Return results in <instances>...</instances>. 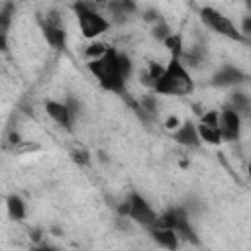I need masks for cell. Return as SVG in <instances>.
Instances as JSON below:
<instances>
[{
    "mask_svg": "<svg viewBox=\"0 0 251 251\" xmlns=\"http://www.w3.org/2000/svg\"><path fill=\"white\" fill-rule=\"evenodd\" d=\"M88 69L98 78L102 88H106L110 92H116V94H124V90H126V76L120 71L118 51L116 49L110 47L100 59H92L88 63Z\"/></svg>",
    "mask_w": 251,
    "mask_h": 251,
    "instance_id": "1",
    "label": "cell"
},
{
    "mask_svg": "<svg viewBox=\"0 0 251 251\" xmlns=\"http://www.w3.org/2000/svg\"><path fill=\"white\" fill-rule=\"evenodd\" d=\"M153 90L157 94H169V96H184L194 90L192 76L188 75L182 59L173 57L171 63L165 69V75L155 82Z\"/></svg>",
    "mask_w": 251,
    "mask_h": 251,
    "instance_id": "2",
    "label": "cell"
},
{
    "mask_svg": "<svg viewBox=\"0 0 251 251\" xmlns=\"http://www.w3.org/2000/svg\"><path fill=\"white\" fill-rule=\"evenodd\" d=\"M75 14H76V20H78V27H80V33L86 37V39H94L98 35H102L108 27H110V22L100 16L96 10H92L86 2H76L73 6Z\"/></svg>",
    "mask_w": 251,
    "mask_h": 251,
    "instance_id": "3",
    "label": "cell"
},
{
    "mask_svg": "<svg viewBox=\"0 0 251 251\" xmlns=\"http://www.w3.org/2000/svg\"><path fill=\"white\" fill-rule=\"evenodd\" d=\"M200 18H202V22H204L208 27H212V29L218 31L220 35H226V37H229V39H233V41H241V39H243L241 31H239L224 14H220V12L214 10V8H202V10H200Z\"/></svg>",
    "mask_w": 251,
    "mask_h": 251,
    "instance_id": "4",
    "label": "cell"
},
{
    "mask_svg": "<svg viewBox=\"0 0 251 251\" xmlns=\"http://www.w3.org/2000/svg\"><path fill=\"white\" fill-rule=\"evenodd\" d=\"M129 204H131V208H129V218L133 220V222H137V224H141V226H145V227H155L157 226V220H159V216L153 212V208L147 204V200L143 198V196H139V194H131L129 198Z\"/></svg>",
    "mask_w": 251,
    "mask_h": 251,
    "instance_id": "5",
    "label": "cell"
},
{
    "mask_svg": "<svg viewBox=\"0 0 251 251\" xmlns=\"http://www.w3.org/2000/svg\"><path fill=\"white\" fill-rule=\"evenodd\" d=\"M239 129H241V118L239 112H235L233 108H224L220 114V133L224 139L227 141H235L239 137Z\"/></svg>",
    "mask_w": 251,
    "mask_h": 251,
    "instance_id": "6",
    "label": "cell"
},
{
    "mask_svg": "<svg viewBox=\"0 0 251 251\" xmlns=\"http://www.w3.org/2000/svg\"><path fill=\"white\" fill-rule=\"evenodd\" d=\"M175 141L180 145H188V147H198L200 145V135H198V127H194L190 122L180 124L178 129H175L173 133Z\"/></svg>",
    "mask_w": 251,
    "mask_h": 251,
    "instance_id": "7",
    "label": "cell"
},
{
    "mask_svg": "<svg viewBox=\"0 0 251 251\" xmlns=\"http://www.w3.org/2000/svg\"><path fill=\"white\" fill-rule=\"evenodd\" d=\"M45 112H47L59 126H63V127H67V129L71 127V110H69L67 104L49 100V102H45Z\"/></svg>",
    "mask_w": 251,
    "mask_h": 251,
    "instance_id": "8",
    "label": "cell"
},
{
    "mask_svg": "<svg viewBox=\"0 0 251 251\" xmlns=\"http://www.w3.org/2000/svg\"><path fill=\"white\" fill-rule=\"evenodd\" d=\"M175 212H176V220H175V226H173V229L176 231V235H178L180 239H186V241L198 243V237H196V233H194L192 226L188 224V218H186L184 210H180V208H175Z\"/></svg>",
    "mask_w": 251,
    "mask_h": 251,
    "instance_id": "9",
    "label": "cell"
},
{
    "mask_svg": "<svg viewBox=\"0 0 251 251\" xmlns=\"http://www.w3.org/2000/svg\"><path fill=\"white\" fill-rule=\"evenodd\" d=\"M43 35L47 39V43L53 47V49H65L67 47V31L63 25H49V24H43Z\"/></svg>",
    "mask_w": 251,
    "mask_h": 251,
    "instance_id": "10",
    "label": "cell"
},
{
    "mask_svg": "<svg viewBox=\"0 0 251 251\" xmlns=\"http://www.w3.org/2000/svg\"><path fill=\"white\" fill-rule=\"evenodd\" d=\"M151 235H153V239H155L159 245H163V247H167V249H176V247H178V235H176L175 229L155 226V227H151Z\"/></svg>",
    "mask_w": 251,
    "mask_h": 251,
    "instance_id": "11",
    "label": "cell"
},
{
    "mask_svg": "<svg viewBox=\"0 0 251 251\" xmlns=\"http://www.w3.org/2000/svg\"><path fill=\"white\" fill-rule=\"evenodd\" d=\"M241 80H243V75L233 67H224L214 78V82L220 86H231V84H237Z\"/></svg>",
    "mask_w": 251,
    "mask_h": 251,
    "instance_id": "12",
    "label": "cell"
},
{
    "mask_svg": "<svg viewBox=\"0 0 251 251\" xmlns=\"http://www.w3.org/2000/svg\"><path fill=\"white\" fill-rule=\"evenodd\" d=\"M198 135H200V139L202 141H206V143H210V145H218V143H222V133H220V127H212V126H208V124H204V122H200L198 124Z\"/></svg>",
    "mask_w": 251,
    "mask_h": 251,
    "instance_id": "13",
    "label": "cell"
},
{
    "mask_svg": "<svg viewBox=\"0 0 251 251\" xmlns=\"http://www.w3.org/2000/svg\"><path fill=\"white\" fill-rule=\"evenodd\" d=\"M8 212H10V216L14 218V220H24L25 218V206H24V202H22V198L20 196H16V194H12L10 198H8Z\"/></svg>",
    "mask_w": 251,
    "mask_h": 251,
    "instance_id": "14",
    "label": "cell"
},
{
    "mask_svg": "<svg viewBox=\"0 0 251 251\" xmlns=\"http://www.w3.org/2000/svg\"><path fill=\"white\" fill-rule=\"evenodd\" d=\"M163 43H165V47L171 51V55H173V57H178V59L182 57L184 49H182V37H180L178 33H171Z\"/></svg>",
    "mask_w": 251,
    "mask_h": 251,
    "instance_id": "15",
    "label": "cell"
},
{
    "mask_svg": "<svg viewBox=\"0 0 251 251\" xmlns=\"http://www.w3.org/2000/svg\"><path fill=\"white\" fill-rule=\"evenodd\" d=\"M108 49H110V47H108L106 43H102V41H94V43H90V45L84 49V55L92 61V59H100Z\"/></svg>",
    "mask_w": 251,
    "mask_h": 251,
    "instance_id": "16",
    "label": "cell"
},
{
    "mask_svg": "<svg viewBox=\"0 0 251 251\" xmlns=\"http://www.w3.org/2000/svg\"><path fill=\"white\" fill-rule=\"evenodd\" d=\"M231 108L235 110V112H247L249 110V100H247V96H243L241 92H237V94H233L231 96Z\"/></svg>",
    "mask_w": 251,
    "mask_h": 251,
    "instance_id": "17",
    "label": "cell"
},
{
    "mask_svg": "<svg viewBox=\"0 0 251 251\" xmlns=\"http://www.w3.org/2000/svg\"><path fill=\"white\" fill-rule=\"evenodd\" d=\"M118 65H120V71H122V75L126 76V80L129 78V75H131V59L126 55V53H118Z\"/></svg>",
    "mask_w": 251,
    "mask_h": 251,
    "instance_id": "18",
    "label": "cell"
},
{
    "mask_svg": "<svg viewBox=\"0 0 251 251\" xmlns=\"http://www.w3.org/2000/svg\"><path fill=\"white\" fill-rule=\"evenodd\" d=\"M200 122H204L212 127H220V112L218 110H208L200 116Z\"/></svg>",
    "mask_w": 251,
    "mask_h": 251,
    "instance_id": "19",
    "label": "cell"
},
{
    "mask_svg": "<svg viewBox=\"0 0 251 251\" xmlns=\"http://www.w3.org/2000/svg\"><path fill=\"white\" fill-rule=\"evenodd\" d=\"M171 33H173V31L169 29V25H167L165 22H161V20H159V22L155 24V27H153V37H157V39H161V41H165Z\"/></svg>",
    "mask_w": 251,
    "mask_h": 251,
    "instance_id": "20",
    "label": "cell"
},
{
    "mask_svg": "<svg viewBox=\"0 0 251 251\" xmlns=\"http://www.w3.org/2000/svg\"><path fill=\"white\" fill-rule=\"evenodd\" d=\"M165 69H167V67H163V65H159V63H149L147 73H149V76H151V80H153V86H155V82L165 75Z\"/></svg>",
    "mask_w": 251,
    "mask_h": 251,
    "instance_id": "21",
    "label": "cell"
},
{
    "mask_svg": "<svg viewBox=\"0 0 251 251\" xmlns=\"http://www.w3.org/2000/svg\"><path fill=\"white\" fill-rule=\"evenodd\" d=\"M12 4H6L2 8V16H0V25H2V33L8 31V25H10V14H12Z\"/></svg>",
    "mask_w": 251,
    "mask_h": 251,
    "instance_id": "22",
    "label": "cell"
},
{
    "mask_svg": "<svg viewBox=\"0 0 251 251\" xmlns=\"http://www.w3.org/2000/svg\"><path fill=\"white\" fill-rule=\"evenodd\" d=\"M71 157H73V161L78 163V165H88V163H90V155H88L84 149H75V151L71 153Z\"/></svg>",
    "mask_w": 251,
    "mask_h": 251,
    "instance_id": "23",
    "label": "cell"
},
{
    "mask_svg": "<svg viewBox=\"0 0 251 251\" xmlns=\"http://www.w3.org/2000/svg\"><path fill=\"white\" fill-rule=\"evenodd\" d=\"M43 24H49V25H63V20H61V16H59L57 12H49V14L45 16Z\"/></svg>",
    "mask_w": 251,
    "mask_h": 251,
    "instance_id": "24",
    "label": "cell"
},
{
    "mask_svg": "<svg viewBox=\"0 0 251 251\" xmlns=\"http://www.w3.org/2000/svg\"><path fill=\"white\" fill-rule=\"evenodd\" d=\"M165 127H167L169 131H175V129L180 127V120H178L176 116H169V118L165 120Z\"/></svg>",
    "mask_w": 251,
    "mask_h": 251,
    "instance_id": "25",
    "label": "cell"
},
{
    "mask_svg": "<svg viewBox=\"0 0 251 251\" xmlns=\"http://www.w3.org/2000/svg\"><path fill=\"white\" fill-rule=\"evenodd\" d=\"M120 4H122V8H124V12H126L127 16L135 12V2H133V0H120Z\"/></svg>",
    "mask_w": 251,
    "mask_h": 251,
    "instance_id": "26",
    "label": "cell"
},
{
    "mask_svg": "<svg viewBox=\"0 0 251 251\" xmlns=\"http://www.w3.org/2000/svg\"><path fill=\"white\" fill-rule=\"evenodd\" d=\"M145 20H147V22H159V14H157L155 10H147V12H145Z\"/></svg>",
    "mask_w": 251,
    "mask_h": 251,
    "instance_id": "27",
    "label": "cell"
},
{
    "mask_svg": "<svg viewBox=\"0 0 251 251\" xmlns=\"http://www.w3.org/2000/svg\"><path fill=\"white\" fill-rule=\"evenodd\" d=\"M243 31H245V33H251V16L243 20Z\"/></svg>",
    "mask_w": 251,
    "mask_h": 251,
    "instance_id": "28",
    "label": "cell"
},
{
    "mask_svg": "<svg viewBox=\"0 0 251 251\" xmlns=\"http://www.w3.org/2000/svg\"><path fill=\"white\" fill-rule=\"evenodd\" d=\"M31 239H33V241H39V239H41V231H37V229H35V231H33V235H31Z\"/></svg>",
    "mask_w": 251,
    "mask_h": 251,
    "instance_id": "29",
    "label": "cell"
},
{
    "mask_svg": "<svg viewBox=\"0 0 251 251\" xmlns=\"http://www.w3.org/2000/svg\"><path fill=\"white\" fill-rule=\"evenodd\" d=\"M249 176H251V163H249Z\"/></svg>",
    "mask_w": 251,
    "mask_h": 251,
    "instance_id": "30",
    "label": "cell"
},
{
    "mask_svg": "<svg viewBox=\"0 0 251 251\" xmlns=\"http://www.w3.org/2000/svg\"><path fill=\"white\" fill-rule=\"evenodd\" d=\"M247 4H249V8H251V0H247Z\"/></svg>",
    "mask_w": 251,
    "mask_h": 251,
    "instance_id": "31",
    "label": "cell"
}]
</instances>
